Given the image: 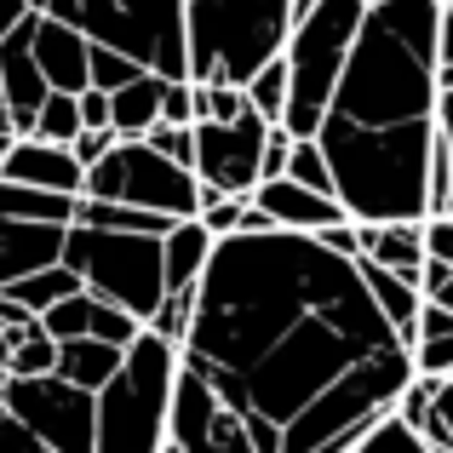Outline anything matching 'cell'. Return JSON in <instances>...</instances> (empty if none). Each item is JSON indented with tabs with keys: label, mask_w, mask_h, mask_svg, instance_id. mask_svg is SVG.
Masks as SVG:
<instances>
[{
	"label": "cell",
	"mask_w": 453,
	"mask_h": 453,
	"mask_svg": "<svg viewBox=\"0 0 453 453\" xmlns=\"http://www.w3.org/2000/svg\"><path fill=\"white\" fill-rule=\"evenodd\" d=\"M436 127H442L448 161H453V87H442V98H436ZM448 212H453V184H448Z\"/></svg>",
	"instance_id": "8d00e7d4"
},
{
	"label": "cell",
	"mask_w": 453,
	"mask_h": 453,
	"mask_svg": "<svg viewBox=\"0 0 453 453\" xmlns=\"http://www.w3.org/2000/svg\"><path fill=\"white\" fill-rule=\"evenodd\" d=\"M448 379H453V373H448Z\"/></svg>",
	"instance_id": "c3c4849f"
},
{
	"label": "cell",
	"mask_w": 453,
	"mask_h": 453,
	"mask_svg": "<svg viewBox=\"0 0 453 453\" xmlns=\"http://www.w3.org/2000/svg\"><path fill=\"white\" fill-rule=\"evenodd\" d=\"M6 138H12V133H6V127H0V150H6Z\"/></svg>",
	"instance_id": "f6af8a7d"
},
{
	"label": "cell",
	"mask_w": 453,
	"mask_h": 453,
	"mask_svg": "<svg viewBox=\"0 0 453 453\" xmlns=\"http://www.w3.org/2000/svg\"><path fill=\"white\" fill-rule=\"evenodd\" d=\"M310 6H316V0H293V18H299V12H310Z\"/></svg>",
	"instance_id": "60d3db41"
},
{
	"label": "cell",
	"mask_w": 453,
	"mask_h": 453,
	"mask_svg": "<svg viewBox=\"0 0 453 453\" xmlns=\"http://www.w3.org/2000/svg\"><path fill=\"white\" fill-rule=\"evenodd\" d=\"M419 442L431 453H453V379L448 373L431 379V413L419 419Z\"/></svg>",
	"instance_id": "d4e9b609"
},
{
	"label": "cell",
	"mask_w": 453,
	"mask_h": 453,
	"mask_svg": "<svg viewBox=\"0 0 453 453\" xmlns=\"http://www.w3.org/2000/svg\"><path fill=\"white\" fill-rule=\"evenodd\" d=\"M161 87H166V75H155V69H138L133 81L110 87V133L115 138H144L161 121Z\"/></svg>",
	"instance_id": "d6986e66"
},
{
	"label": "cell",
	"mask_w": 453,
	"mask_h": 453,
	"mask_svg": "<svg viewBox=\"0 0 453 453\" xmlns=\"http://www.w3.org/2000/svg\"><path fill=\"white\" fill-rule=\"evenodd\" d=\"M362 0H316L310 12H299L281 41V64H288V110L276 127H288V138H316V121L333 98L339 64L356 41L362 23Z\"/></svg>",
	"instance_id": "8992f818"
},
{
	"label": "cell",
	"mask_w": 453,
	"mask_h": 453,
	"mask_svg": "<svg viewBox=\"0 0 453 453\" xmlns=\"http://www.w3.org/2000/svg\"><path fill=\"white\" fill-rule=\"evenodd\" d=\"M0 127H6V98H0ZM6 133H12V127H6Z\"/></svg>",
	"instance_id": "7bdbcfd3"
},
{
	"label": "cell",
	"mask_w": 453,
	"mask_h": 453,
	"mask_svg": "<svg viewBox=\"0 0 453 453\" xmlns=\"http://www.w3.org/2000/svg\"><path fill=\"white\" fill-rule=\"evenodd\" d=\"M81 196L127 201V207H150V212H166V219H196L201 178L189 173V166L166 161L150 138H115V144L81 173Z\"/></svg>",
	"instance_id": "9c48e42d"
},
{
	"label": "cell",
	"mask_w": 453,
	"mask_h": 453,
	"mask_svg": "<svg viewBox=\"0 0 453 453\" xmlns=\"http://www.w3.org/2000/svg\"><path fill=\"white\" fill-rule=\"evenodd\" d=\"M431 138L436 121H402V127H339L321 121L316 144L333 166V196L356 224L385 219H431Z\"/></svg>",
	"instance_id": "3957f363"
},
{
	"label": "cell",
	"mask_w": 453,
	"mask_h": 453,
	"mask_svg": "<svg viewBox=\"0 0 453 453\" xmlns=\"http://www.w3.org/2000/svg\"><path fill=\"white\" fill-rule=\"evenodd\" d=\"M81 173H87V166L69 155V144H52V138L12 133L6 150H0V178H18V184H41V189L81 196Z\"/></svg>",
	"instance_id": "9a60e30c"
},
{
	"label": "cell",
	"mask_w": 453,
	"mask_h": 453,
	"mask_svg": "<svg viewBox=\"0 0 453 453\" xmlns=\"http://www.w3.org/2000/svg\"><path fill=\"white\" fill-rule=\"evenodd\" d=\"M293 29V0H184V81L242 87Z\"/></svg>",
	"instance_id": "5b68a950"
},
{
	"label": "cell",
	"mask_w": 453,
	"mask_h": 453,
	"mask_svg": "<svg viewBox=\"0 0 453 453\" xmlns=\"http://www.w3.org/2000/svg\"><path fill=\"white\" fill-rule=\"evenodd\" d=\"M436 64H453V6H442L436 18Z\"/></svg>",
	"instance_id": "74e56055"
},
{
	"label": "cell",
	"mask_w": 453,
	"mask_h": 453,
	"mask_svg": "<svg viewBox=\"0 0 453 453\" xmlns=\"http://www.w3.org/2000/svg\"><path fill=\"white\" fill-rule=\"evenodd\" d=\"M75 115H81V127H110V92L87 81V87L75 92Z\"/></svg>",
	"instance_id": "836d02e7"
},
{
	"label": "cell",
	"mask_w": 453,
	"mask_h": 453,
	"mask_svg": "<svg viewBox=\"0 0 453 453\" xmlns=\"http://www.w3.org/2000/svg\"><path fill=\"white\" fill-rule=\"evenodd\" d=\"M178 344L161 333H138L121 350V367L92 390V453H155L166 442Z\"/></svg>",
	"instance_id": "277c9868"
},
{
	"label": "cell",
	"mask_w": 453,
	"mask_h": 453,
	"mask_svg": "<svg viewBox=\"0 0 453 453\" xmlns=\"http://www.w3.org/2000/svg\"><path fill=\"white\" fill-rule=\"evenodd\" d=\"M46 92H52V87H46L41 69H35L29 12H23V18L0 35V98H6V127H12V133H29V121H35V110H41Z\"/></svg>",
	"instance_id": "5bb4252c"
},
{
	"label": "cell",
	"mask_w": 453,
	"mask_h": 453,
	"mask_svg": "<svg viewBox=\"0 0 453 453\" xmlns=\"http://www.w3.org/2000/svg\"><path fill=\"white\" fill-rule=\"evenodd\" d=\"M81 133V115H75V92H46L41 110L29 121V138H52V144H69Z\"/></svg>",
	"instance_id": "484cf974"
},
{
	"label": "cell",
	"mask_w": 453,
	"mask_h": 453,
	"mask_svg": "<svg viewBox=\"0 0 453 453\" xmlns=\"http://www.w3.org/2000/svg\"><path fill=\"white\" fill-rule=\"evenodd\" d=\"M155 453H184V448H178V442H161V448H155Z\"/></svg>",
	"instance_id": "b9f144b4"
},
{
	"label": "cell",
	"mask_w": 453,
	"mask_h": 453,
	"mask_svg": "<svg viewBox=\"0 0 453 453\" xmlns=\"http://www.w3.org/2000/svg\"><path fill=\"white\" fill-rule=\"evenodd\" d=\"M0 453H58V448H46L29 425H18L6 408H0Z\"/></svg>",
	"instance_id": "d6a6232c"
},
{
	"label": "cell",
	"mask_w": 453,
	"mask_h": 453,
	"mask_svg": "<svg viewBox=\"0 0 453 453\" xmlns=\"http://www.w3.org/2000/svg\"><path fill=\"white\" fill-rule=\"evenodd\" d=\"M0 219L69 224V219H75V196H64V189H41V184H18V178H0Z\"/></svg>",
	"instance_id": "7402d4cb"
},
{
	"label": "cell",
	"mask_w": 453,
	"mask_h": 453,
	"mask_svg": "<svg viewBox=\"0 0 453 453\" xmlns=\"http://www.w3.org/2000/svg\"><path fill=\"white\" fill-rule=\"evenodd\" d=\"M442 6H453V0H442Z\"/></svg>",
	"instance_id": "7dc6e473"
},
{
	"label": "cell",
	"mask_w": 453,
	"mask_h": 453,
	"mask_svg": "<svg viewBox=\"0 0 453 453\" xmlns=\"http://www.w3.org/2000/svg\"><path fill=\"white\" fill-rule=\"evenodd\" d=\"M356 276H362L367 299H373V304H379V316L396 327V339H402V344L419 339V333H413V310H419V288H413V281H402L396 270L373 265V258H362V253H356Z\"/></svg>",
	"instance_id": "ffe728a7"
},
{
	"label": "cell",
	"mask_w": 453,
	"mask_h": 453,
	"mask_svg": "<svg viewBox=\"0 0 453 453\" xmlns=\"http://www.w3.org/2000/svg\"><path fill=\"white\" fill-rule=\"evenodd\" d=\"M212 253V230L201 219H173L161 230V288H196Z\"/></svg>",
	"instance_id": "ac0fdd59"
},
{
	"label": "cell",
	"mask_w": 453,
	"mask_h": 453,
	"mask_svg": "<svg viewBox=\"0 0 453 453\" xmlns=\"http://www.w3.org/2000/svg\"><path fill=\"white\" fill-rule=\"evenodd\" d=\"M166 442H178L184 453H253L247 425L196 367L178 362L173 373V402H166Z\"/></svg>",
	"instance_id": "8fae6325"
},
{
	"label": "cell",
	"mask_w": 453,
	"mask_h": 453,
	"mask_svg": "<svg viewBox=\"0 0 453 453\" xmlns=\"http://www.w3.org/2000/svg\"><path fill=\"white\" fill-rule=\"evenodd\" d=\"M6 379H12V373H6V362H0V390H6Z\"/></svg>",
	"instance_id": "ee69618b"
},
{
	"label": "cell",
	"mask_w": 453,
	"mask_h": 453,
	"mask_svg": "<svg viewBox=\"0 0 453 453\" xmlns=\"http://www.w3.org/2000/svg\"><path fill=\"white\" fill-rule=\"evenodd\" d=\"M161 121L166 127H189V121H196V98H189V81L184 75L161 87Z\"/></svg>",
	"instance_id": "1f68e13d"
},
{
	"label": "cell",
	"mask_w": 453,
	"mask_h": 453,
	"mask_svg": "<svg viewBox=\"0 0 453 453\" xmlns=\"http://www.w3.org/2000/svg\"><path fill=\"white\" fill-rule=\"evenodd\" d=\"M64 253V224H46V219H0V288L29 270L52 265Z\"/></svg>",
	"instance_id": "e0dca14e"
},
{
	"label": "cell",
	"mask_w": 453,
	"mask_h": 453,
	"mask_svg": "<svg viewBox=\"0 0 453 453\" xmlns=\"http://www.w3.org/2000/svg\"><path fill=\"white\" fill-rule=\"evenodd\" d=\"M425 299H436V304H448V310H453V270H448V276H442V281H436V288H431V293H425Z\"/></svg>",
	"instance_id": "ab89813d"
},
{
	"label": "cell",
	"mask_w": 453,
	"mask_h": 453,
	"mask_svg": "<svg viewBox=\"0 0 453 453\" xmlns=\"http://www.w3.org/2000/svg\"><path fill=\"white\" fill-rule=\"evenodd\" d=\"M247 201H253V207L265 212L270 224H281V230H321V224L344 219L339 196H321V189H304V184H293L288 173H276V178H258V184L247 189Z\"/></svg>",
	"instance_id": "2e32d148"
},
{
	"label": "cell",
	"mask_w": 453,
	"mask_h": 453,
	"mask_svg": "<svg viewBox=\"0 0 453 453\" xmlns=\"http://www.w3.org/2000/svg\"><path fill=\"white\" fill-rule=\"evenodd\" d=\"M344 453H431V448L419 442V431H413V425H402L396 413L385 408V413H379V419L367 425L362 436H356L350 448H344Z\"/></svg>",
	"instance_id": "cb8c5ba5"
},
{
	"label": "cell",
	"mask_w": 453,
	"mask_h": 453,
	"mask_svg": "<svg viewBox=\"0 0 453 453\" xmlns=\"http://www.w3.org/2000/svg\"><path fill=\"white\" fill-rule=\"evenodd\" d=\"M0 408L58 453H92V390L58 373H12Z\"/></svg>",
	"instance_id": "30bf717a"
},
{
	"label": "cell",
	"mask_w": 453,
	"mask_h": 453,
	"mask_svg": "<svg viewBox=\"0 0 453 453\" xmlns=\"http://www.w3.org/2000/svg\"><path fill=\"white\" fill-rule=\"evenodd\" d=\"M242 92H247V110H258L265 121H281V110H288V64H281V52L265 58V64L242 81Z\"/></svg>",
	"instance_id": "603a6c76"
},
{
	"label": "cell",
	"mask_w": 453,
	"mask_h": 453,
	"mask_svg": "<svg viewBox=\"0 0 453 453\" xmlns=\"http://www.w3.org/2000/svg\"><path fill=\"white\" fill-rule=\"evenodd\" d=\"M310 235H316L327 253H339V258H356V253H362V224H356L350 212H344V219H333V224H321V230H310Z\"/></svg>",
	"instance_id": "4dcf8cb0"
},
{
	"label": "cell",
	"mask_w": 453,
	"mask_h": 453,
	"mask_svg": "<svg viewBox=\"0 0 453 453\" xmlns=\"http://www.w3.org/2000/svg\"><path fill=\"white\" fill-rule=\"evenodd\" d=\"M41 12L75 23L92 46H115L166 81L184 75V0H46Z\"/></svg>",
	"instance_id": "ba28073f"
},
{
	"label": "cell",
	"mask_w": 453,
	"mask_h": 453,
	"mask_svg": "<svg viewBox=\"0 0 453 453\" xmlns=\"http://www.w3.org/2000/svg\"><path fill=\"white\" fill-rule=\"evenodd\" d=\"M110 144H115V133H110V127H81V133L69 138V155H75L81 166H92V161H98V155L110 150Z\"/></svg>",
	"instance_id": "e575fe53"
},
{
	"label": "cell",
	"mask_w": 453,
	"mask_h": 453,
	"mask_svg": "<svg viewBox=\"0 0 453 453\" xmlns=\"http://www.w3.org/2000/svg\"><path fill=\"white\" fill-rule=\"evenodd\" d=\"M396 327L367 299L356 258L310 230H230L196 281V316L178 362L196 367L242 419L281 431L356 362L390 350Z\"/></svg>",
	"instance_id": "6da1fadb"
},
{
	"label": "cell",
	"mask_w": 453,
	"mask_h": 453,
	"mask_svg": "<svg viewBox=\"0 0 453 453\" xmlns=\"http://www.w3.org/2000/svg\"><path fill=\"white\" fill-rule=\"evenodd\" d=\"M362 6H379V0H362Z\"/></svg>",
	"instance_id": "bcb514c9"
},
{
	"label": "cell",
	"mask_w": 453,
	"mask_h": 453,
	"mask_svg": "<svg viewBox=\"0 0 453 453\" xmlns=\"http://www.w3.org/2000/svg\"><path fill=\"white\" fill-rule=\"evenodd\" d=\"M144 138H150V144L166 155V161H178V166H189V161H196V121H189V127H166V121H155Z\"/></svg>",
	"instance_id": "f546056e"
},
{
	"label": "cell",
	"mask_w": 453,
	"mask_h": 453,
	"mask_svg": "<svg viewBox=\"0 0 453 453\" xmlns=\"http://www.w3.org/2000/svg\"><path fill=\"white\" fill-rule=\"evenodd\" d=\"M23 12H29V6H23V0H0V35H6V29H12V23H18V18H23Z\"/></svg>",
	"instance_id": "f35d334b"
},
{
	"label": "cell",
	"mask_w": 453,
	"mask_h": 453,
	"mask_svg": "<svg viewBox=\"0 0 453 453\" xmlns=\"http://www.w3.org/2000/svg\"><path fill=\"white\" fill-rule=\"evenodd\" d=\"M288 144H293V138H288V127H276V121H270V133H265V155H258V178H276L281 166H288Z\"/></svg>",
	"instance_id": "d590c367"
},
{
	"label": "cell",
	"mask_w": 453,
	"mask_h": 453,
	"mask_svg": "<svg viewBox=\"0 0 453 453\" xmlns=\"http://www.w3.org/2000/svg\"><path fill=\"white\" fill-rule=\"evenodd\" d=\"M281 173H288L293 184H304V189L333 196V166H327V155H321L316 138H293V144H288V166H281Z\"/></svg>",
	"instance_id": "4316f807"
},
{
	"label": "cell",
	"mask_w": 453,
	"mask_h": 453,
	"mask_svg": "<svg viewBox=\"0 0 453 453\" xmlns=\"http://www.w3.org/2000/svg\"><path fill=\"white\" fill-rule=\"evenodd\" d=\"M121 350H127V344H110V339H92V333H75V339H58L52 373L69 379V385H81V390H98L104 379L121 367Z\"/></svg>",
	"instance_id": "44dd1931"
},
{
	"label": "cell",
	"mask_w": 453,
	"mask_h": 453,
	"mask_svg": "<svg viewBox=\"0 0 453 453\" xmlns=\"http://www.w3.org/2000/svg\"><path fill=\"white\" fill-rule=\"evenodd\" d=\"M189 316H196V288H166V293H161V304L150 310L144 327H150V333H161V339H173V344H184Z\"/></svg>",
	"instance_id": "83f0119b"
},
{
	"label": "cell",
	"mask_w": 453,
	"mask_h": 453,
	"mask_svg": "<svg viewBox=\"0 0 453 453\" xmlns=\"http://www.w3.org/2000/svg\"><path fill=\"white\" fill-rule=\"evenodd\" d=\"M64 258L81 276V288L98 299L133 310L138 321H150V310L161 304V235L150 230H110V224H64Z\"/></svg>",
	"instance_id": "52a82bcc"
},
{
	"label": "cell",
	"mask_w": 453,
	"mask_h": 453,
	"mask_svg": "<svg viewBox=\"0 0 453 453\" xmlns=\"http://www.w3.org/2000/svg\"><path fill=\"white\" fill-rule=\"evenodd\" d=\"M29 52L35 69L52 92H81L87 87V35L52 12H29Z\"/></svg>",
	"instance_id": "4fadbf2b"
},
{
	"label": "cell",
	"mask_w": 453,
	"mask_h": 453,
	"mask_svg": "<svg viewBox=\"0 0 453 453\" xmlns=\"http://www.w3.org/2000/svg\"><path fill=\"white\" fill-rule=\"evenodd\" d=\"M436 18H442V0H379V6H367L321 121L339 127L436 121V98H442V87H436Z\"/></svg>",
	"instance_id": "7a4b0ae2"
},
{
	"label": "cell",
	"mask_w": 453,
	"mask_h": 453,
	"mask_svg": "<svg viewBox=\"0 0 453 453\" xmlns=\"http://www.w3.org/2000/svg\"><path fill=\"white\" fill-rule=\"evenodd\" d=\"M138 69H144V64H133L127 52H115V46H92V41H87V81H92V87L110 92V87H121V81H133Z\"/></svg>",
	"instance_id": "f1b7e54d"
},
{
	"label": "cell",
	"mask_w": 453,
	"mask_h": 453,
	"mask_svg": "<svg viewBox=\"0 0 453 453\" xmlns=\"http://www.w3.org/2000/svg\"><path fill=\"white\" fill-rule=\"evenodd\" d=\"M270 121L258 110H242L230 121H196V161L189 173L212 184L219 196H247L258 184V155H265Z\"/></svg>",
	"instance_id": "7c38bea8"
}]
</instances>
